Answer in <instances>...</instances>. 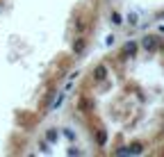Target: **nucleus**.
I'll use <instances>...</instances> for the list:
<instances>
[{
    "mask_svg": "<svg viewBox=\"0 0 164 157\" xmlns=\"http://www.w3.org/2000/svg\"><path fill=\"white\" fill-rule=\"evenodd\" d=\"M125 52H134V43H128V46H125Z\"/></svg>",
    "mask_w": 164,
    "mask_h": 157,
    "instance_id": "3",
    "label": "nucleus"
},
{
    "mask_svg": "<svg viewBox=\"0 0 164 157\" xmlns=\"http://www.w3.org/2000/svg\"><path fill=\"white\" fill-rule=\"evenodd\" d=\"M96 77H98V80L105 77V66H98V68H96Z\"/></svg>",
    "mask_w": 164,
    "mask_h": 157,
    "instance_id": "1",
    "label": "nucleus"
},
{
    "mask_svg": "<svg viewBox=\"0 0 164 157\" xmlns=\"http://www.w3.org/2000/svg\"><path fill=\"white\" fill-rule=\"evenodd\" d=\"M112 23H116V25H121L123 20H121V16H118V14H112Z\"/></svg>",
    "mask_w": 164,
    "mask_h": 157,
    "instance_id": "2",
    "label": "nucleus"
}]
</instances>
